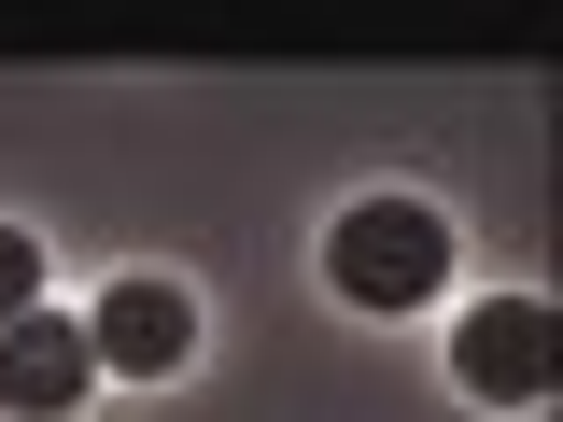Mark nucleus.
Listing matches in <instances>:
<instances>
[{
    "instance_id": "obj_4",
    "label": "nucleus",
    "mask_w": 563,
    "mask_h": 422,
    "mask_svg": "<svg viewBox=\"0 0 563 422\" xmlns=\"http://www.w3.org/2000/svg\"><path fill=\"white\" fill-rule=\"evenodd\" d=\"M85 380H99L85 324H57V310L0 324V409H29V422H70V409H85Z\"/></svg>"
},
{
    "instance_id": "obj_3",
    "label": "nucleus",
    "mask_w": 563,
    "mask_h": 422,
    "mask_svg": "<svg viewBox=\"0 0 563 422\" xmlns=\"http://www.w3.org/2000/svg\"><path fill=\"white\" fill-rule=\"evenodd\" d=\"M85 352H99L113 380H169V366L198 352V310H184L169 281H113V296L85 310Z\"/></svg>"
},
{
    "instance_id": "obj_1",
    "label": "nucleus",
    "mask_w": 563,
    "mask_h": 422,
    "mask_svg": "<svg viewBox=\"0 0 563 422\" xmlns=\"http://www.w3.org/2000/svg\"><path fill=\"white\" fill-rule=\"evenodd\" d=\"M324 281H339L352 310H422L437 281H451V225L422 198H352L324 225Z\"/></svg>"
},
{
    "instance_id": "obj_5",
    "label": "nucleus",
    "mask_w": 563,
    "mask_h": 422,
    "mask_svg": "<svg viewBox=\"0 0 563 422\" xmlns=\"http://www.w3.org/2000/svg\"><path fill=\"white\" fill-rule=\"evenodd\" d=\"M29 310H43V240L0 225V324H29Z\"/></svg>"
},
{
    "instance_id": "obj_2",
    "label": "nucleus",
    "mask_w": 563,
    "mask_h": 422,
    "mask_svg": "<svg viewBox=\"0 0 563 422\" xmlns=\"http://www.w3.org/2000/svg\"><path fill=\"white\" fill-rule=\"evenodd\" d=\"M550 296H479L465 324H451V366H465V395H493V409H536L550 395Z\"/></svg>"
}]
</instances>
